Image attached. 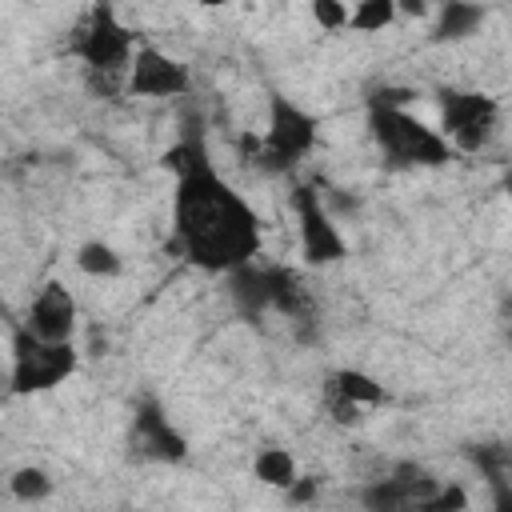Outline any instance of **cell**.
I'll use <instances>...</instances> for the list:
<instances>
[{"label":"cell","mask_w":512,"mask_h":512,"mask_svg":"<svg viewBox=\"0 0 512 512\" xmlns=\"http://www.w3.org/2000/svg\"><path fill=\"white\" fill-rule=\"evenodd\" d=\"M412 96H416L412 88H376L368 104H392V108H404V104H408Z\"/></svg>","instance_id":"7402d4cb"},{"label":"cell","mask_w":512,"mask_h":512,"mask_svg":"<svg viewBox=\"0 0 512 512\" xmlns=\"http://www.w3.org/2000/svg\"><path fill=\"white\" fill-rule=\"evenodd\" d=\"M224 276H228V300L244 320H260L264 312H280L288 320H312V296L292 268L248 260Z\"/></svg>","instance_id":"7a4b0ae2"},{"label":"cell","mask_w":512,"mask_h":512,"mask_svg":"<svg viewBox=\"0 0 512 512\" xmlns=\"http://www.w3.org/2000/svg\"><path fill=\"white\" fill-rule=\"evenodd\" d=\"M316 136H320V120L308 108H300L296 100L272 92V100H268V132H264L260 152L252 156V164H260L268 172H288L296 160H304L316 148Z\"/></svg>","instance_id":"8992f818"},{"label":"cell","mask_w":512,"mask_h":512,"mask_svg":"<svg viewBox=\"0 0 512 512\" xmlns=\"http://www.w3.org/2000/svg\"><path fill=\"white\" fill-rule=\"evenodd\" d=\"M80 368V352L72 340H44L28 324L12 328V368H8V392L36 396L52 392Z\"/></svg>","instance_id":"277c9868"},{"label":"cell","mask_w":512,"mask_h":512,"mask_svg":"<svg viewBox=\"0 0 512 512\" xmlns=\"http://www.w3.org/2000/svg\"><path fill=\"white\" fill-rule=\"evenodd\" d=\"M436 488H440V480H436L424 464L400 460L384 480H372V484L360 492V500H364V508H372V512H400V508H420Z\"/></svg>","instance_id":"8fae6325"},{"label":"cell","mask_w":512,"mask_h":512,"mask_svg":"<svg viewBox=\"0 0 512 512\" xmlns=\"http://www.w3.org/2000/svg\"><path fill=\"white\" fill-rule=\"evenodd\" d=\"M344 4H356V0H344Z\"/></svg>","instance_id":"484cf974"},{"label":"cell","mask_w":512,"mask_h":512,"mask_svg":"<svg viewBox=\"0 0 512 512\" xmlns=\"http://www.w3.org/2000/svg\"><path fill=\"white\" fill-rule=\"evenodd\" d=\"M312 20L324 32H340V28H348V4L344 0H312Z\"/></svg>","instance_id":"ffe728a7"},{"label":"cell","mask_w":512,"mask_h":512,"mask_svg":"<svg viewBox=\"0 0 512 512\" xmlns=\"http://www.w3.org/2000/svg\"><path fill=\"white\" fill-rule=\"evenodd\" d=\"M0 384H8V376H0Z\"/></svg>","instance_id":"d4e9b609"},{"label":"cell","mask_w":512,"mask_h":512,"mask_svg":"<svg viewBox=\"0 0 512 512\" xmlns=\"http://www.w3.org/2000/svg\"><path fill=\"white\" fill-rule=\"evenodd\" d=\"M252 472H256V480L268 484V488H288V484L300 476L296 456H292L288 448H260L256 460H252Z\"/></svg>","instance_id":"2e32d148"},{"label":"cell","mask_w":512,"mask_h":512,"mask_svg":"<svg viewBox=\"0 0 512 512\" xmlns=\"http://www.w3.org/2000/svg\"><path fill=\"white\" fill-rule=\"evenodd\" d=\"M368 128L392 168H440L452 160V144L408 108L368 104Z\"/></svg>","instance_id":"3957f363"},{"label":"cell","mask_w":512,"mask_h":512,"mask_svg":"<svg viewBox=\"0 0 512 512\" xmlns=\"http://www.w3.org/2000/svg\"><path fill=\"white\" fill-rule=\"evenodd\" d=\"M328 388H332V392H340L344 400L360 404V408H372V404H384V400H388L384 384H380V380H372V376H368V372H360V368H340V372H332Z\"/></svg>","instance_id":"5bb4252c"},{"label":"cell","mask_w":512,"mask_h":512,"mask_svg":"<svg viewBox=\"0 0 512 512\" xmlns=\"http://www.w3.org/2000/svg\"><path fill=\"white\" fill-rule=\"evenodd\" d=\"M196 4H200V8H224L228 0H196Z\"/></svg>","instance_id":"cb8c5ba5"},{"label":"cell","mask_w":512,"mask_h":512,"mask_svg":"<svg viewBox=\"0 0 512 512\" xmlns=\"http://www.w3.org/2000/svg\"><path fill=\"white\" fill-rule=\"evenodd\" d=\"M76 296L60 284V280H48L40 292H36V300H32V308H28V328L36 332V336H44V340H72V332H76Z\"/></svg>","instance_id":"7c38bea8"},{"label":"cell","mask_w":512,"mask_h":512,"mask_svg":"<svg viewBox=\"0 0 512 512\" xmlns=\"http://www.w3.org/2000/svg\"><path fill=\"white\" fill-rule=\"evenodd\" d=\"M396 20V0H356L348 8V28L356 32H384Z\"/></svg>","instance_id":"e0dca14e"},{"label":"cell","mask_w":512,"mask_h":512,"mask_svg":"<svg viewBox=\"0 0 512 512\" xmlns=\"http://www.w3.org/2000/svg\"><path fill=\"white\" fill-rule=\"evenodd\" d=\"M484 4L476 0H444L440 4V16L432 24V40L436 44H456V40H468L472 32H480L484 24Z\"/></svg>","instance_id":"4fadbf2b"},{"label":"cell","mask_w":512,"mask_h":512,"mask_svg":"<svg viewBox=\"0 0 512 512\" xmlns=\"http://www.w3.org/2000/svg\"><path fill=\"white\" fill-rule=\"evenodd\" d=\"M164 164L176 176L172 192V252L200 272L224 276L260 256V216L256 208L216 172L212 152L200 132H184Z\"/></svg>","instance_id":"6da1fadb"},{"label":"cell","mask_w":512,"mask_h":512,"mask_svg":"<svg viewBox=\"0 0 512 512\" xmlns=\"http://www.w3.org/2000/svg\"><path fill=\"white\" fill-rule=\"evenodd\" d=\"M420 508H424V512H464V508H468V492H464L460 484H440Z\"/></svg>","instance_id":"d6986e66"},{"label":"cell","mask_w":512,"mask_h":512,"mask_svg":"<svg viewBox=\"0 0 512 512\" xmlns=\"http://www.w3.org/2000/svg\"><path fill=\"white\" fill-rule=\"evenodd\" d=\"M124 88H128V96H140V100H168V96H184L192 88V72L176 56H168L152 44H136V52L128 60Z\"/></svg>","instance_id":"9c48e42d"},{"label":"cell","mask_w":512,"mask_h":512,"mask_svg":"<svg viewBox=\"0 0 512 512\" xmlns=\"http://www.w3.org/2000/svg\"><path fill=\"white\" fill-rule=\"evenodd\" d=\"M132 448L140 460H160V464H180L188 456L184 432L168 420L164 404L152 396H140L132 408Z\"/></svg>","instance_id":"30bf717a"},{"label":"cell","mask_w":512,"mask_h":512,"mask_svg":"<svg viewBox=\"0 0 512 512\" xmlns=\"http://www.w3.org/2000/svg\"><path fill=\"white\" fill-rule=\"evenodd\" d=\"M292 208H296V224H300V256L312 268H328L340 264L348 256V240L340 236L332 212L324 208L320 192L312 184H296L292 188Z\"/></svg>","instance_id":"ba28073f"},{"label":"cell","mask_w":512,"mask_h":512,"mask_svg":"<svg viewBox=\"0 0 512 512\" xmlns=\"http://www.w3.org/2000/svg\"><path fill=\"white\" fill-rule=\"evenodd\" d=\"M400 12L420 20V16H428V0H396V16H400Z\"/></svg>","instance_id":"603a6c76"},{"label":"cell","mask_w":512,"mask_h":512,"mask_svg":"<svg viewBox=\"0 0 512 512\" xmlns=\"http://www.w3.org/2000/svg\"><path fill=\"white\" fill-rule=\"evenodd\" d=\"M136 44H140L136 32L116 16V8H112L108 0H96V4L84 12V20L76 24V32H72V40H68V52H72L84 68L108 76V72H124V68H128Z\"/></svg>","instance_id":"5b68a950"},{"label":"cell","mask_w":512,"mask_h":512,"mask_svg":"<svg viewBox=\"0 0 512 512\" xmlns=\"http://www.w3.org/2000/svg\"><path fill=\"white\" fill-rule=\"evenodd\" d=\"M436 4H444V0H436Z\"/></svg>","instance_id":"4316f807"},{"label":"cell","mask_w":512,"mask_h":512,"mask_svg":"<svg viewBox=\"0 0 512 512\" xmlns=\"http://www.w3.org/2000/svg\"><path fill=\"white\" fill-rule=\"evenodd\" d=\"M76 268H80L84 276L112 280V276L124 272V256H120L112 244H104V240H84V244L76 248Z\"/></svg>","instance_id":"9a60e30c"},{"label":"cell","mask_w":512,"mask_h":512,"mask_svg":"<svg viewBox=\"0 0 512 512\" xmlns=\"http://www.w3.org/2000/svg\"><path fill=\"white\" fill-rule=\"evenodd\" d=\"M436 108H440V136L460 148V152H476L492 140L496 124H500V100L488 92H468V88H440L436 92Z\"/></svg>","instance_id":"52a82bcc"},{"label":"cell","mask_w":512,"mask_h":512,"mask_svg":"<svg viewBox=\"0 0 512 512\" xmlns=\"http://www.w3.org/2000/svg\"><path fill=\"white\" fill-rule=\"evenodd\" d=\"M284 496H288V504H312V500L320 496V480H316V476H296V480L284 488Z\"/></svg>","instance_id":"44dd1931"},{"label":"cell","mask_w":512,"mask_h":512,"mask_svg":"<svg viewBox=\"0 0 512 512\" xmlns=\"http://www.w3.org/2000/svg\"><path fill=\"white\" fill-rule=\"evenodd\" d=\"M8 488H12V496L16 500H48L52 496V476L44 472V468H36V464H24V468H16L12 476H8Z\"/></svg>","instance_id":"ac0fdd59"}]
</instances>
